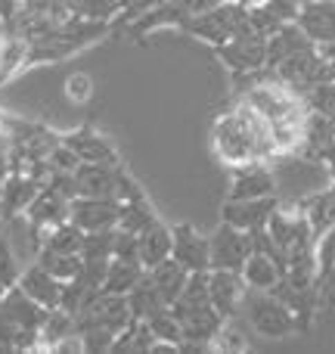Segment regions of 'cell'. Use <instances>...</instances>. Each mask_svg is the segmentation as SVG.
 I'll use <instances>...</instances> for the list:
<instances>
[{
	"instance_id": "obj_30",
	"label": "cell",
	"mask_w": 335,
	"mask_h": 354,
	"mask_svg": "<svg viewBox=\"0 0 335 354\" xmlns=\"http://www.w3.org/2000/svg\"><path fill=\"white\" fill-rule=\"evenodd\" d=\"M146 268L140 261H122V258H112L109 264V274H106V283H103V292H122L128 295L137 283L143 280Z\"/></svg>"
},
{
	"instance_id": "obj_43",
	"label": "cell",
	"mask_w": 335,
	"mask_h": 354,
	"mask_svg": "<svg viewBox=\"0 0 335 354\" xmlns=\"http://www.w3.org/2000/svg\"><path fill=\"white\" fill-rule=\"evenodd\" d=\"M162 3H165V0H128V3H124V10H122V16L115 19V25H124V22H131V19L143 16V12L155 10V6H162Z\"/></svg>"
},
{
	"instance_id": "obj_26",
	"label": "cell",
	"mask_w": 335,
	"mask_h": 354,
	"mask_svg": "<svg viewBox=\"0 0 335 354\" xmlns=\"http://www.w3.org/2000/svg\"><path fill=\"white\" fill-rule=\"evenodd\" d=\"M149 277H153L155 289L165 295L168 305H174V301L180 299V292H183V286H186V280H189V270L183 268V264L177 261L174 255H171V258H165V261L155 264V268H149Z\"/></svg>"
},
{
	"instance_id": "obj_10",
	"label": "cell",
	"mask_w": 335,
	"mask_h": 354,
	"mask_svg": "<svg viewBox=\"0 0 335 354\" xmlns=\"http://www.w3.org/2000/svg\"><path fill=\"white\" fill-rule=\"evenodd\" d=\"M208 292H211V305L224 314L227 320H233L242 311L245 292H249V283H245L242 270H224V268H211L208 270Z\"/></svg>"
},
{
	"instance_id": "obj_14",
	"label": "cell",
	"mask_w": 335,
	"mask_h": 354,
	"mask_svg": "<svg viewBox=\"0 0 335 354\" xmlns=\"http://www.w3.org/2000/svg\"><path fill=\"white\" fill-rule=\"evenodd\" d=\"M81 320H87V324H99L106 326V330H112L118 336L122 330H128L131 324H134V308H131V299L122 292H99L97 299H93V305L87 308L84 314H78Z\"/></svg>"
},
{
	"instance_id": "obj_21",
	"label": "cell",
	"mask_w": 335,
	"mask_h": 354,
	"mask_svg": "<svg viewBox=\"0 0 335 354\" xmlns=\"http://www.w3.org/2000/svg\"><path fill=\"white\" fill-rule=\"evenodd\" d=\"M311 47H317V44L307 37V31L301 28L298 22L283 25V28L274 31V35H270V41H267V68L280 66L283 59L301 53V50H311Z\"/></svg>"
},
{
	"instance_id": "obj_11",
	"label": "cell",
	"mask_w": 335,
	"mask_h": 354,
	"mask_svg": "<svg viewBox=\"0 0 335 354\" xmlns=\"http://www.w3.org/2000/svg\"><path fill=\"white\" fill-rule=\"evenodd\" d=\"M276 208H280L276 193L258 196V199H224V205H220V221L251 233V230H258V227H267L270 214H274Z\"/></svg>"
},
{
	"instance_id": "obj_5",
	"label": "cell",
	"mask_w": 335,
	"mask_h": 354,
	"mask_svg": "<svg viewBox=\"0 0 335 354\" xmlns=\"http://www.w3.org/2000/svg\"><path fill=\"white\" fill-rule=\"evenodd\" d=\"M270 72H274L276 81L289 84L295 93L305 97L311 87L323 84V81H335V62L326 59L317 47H311V50H301V53L283 59L280 66H274Z\"/></svg>"
},
{
	"instance_id": "obj_4",
	"label": "cell",
	"mask_w": 335,
	"mask_h": 354,
	"mask_svg": "<svg viewBox=\"0 0 335 354\" xmlns=\"http://www.w3.org/2000/svg\"><path fill=\"white\" fill-rule=\"evenodd\" d=\"M211 149L227 168H236V165H249V162H261L258 159V149L255 140H251L249 128H245L242 115L239 109L233 106L230 112L214 118L211 124Z\"/></svg>"
},
{
	"instance_id": "obj_25",
	"label": "cell",
	"mask_w": 335,
	"mask_h": 354,
	"mask_svg": "<svg viewBox=\"0 0 335 354\" xmlns=\"http://www.w3.org/2000/svg\"><path fill=\"white\" fill-rule=\"evenodd\" d=\"M159 218V212H155V205L149 202L146 189H137L134 196H128V199H122V218H118V227L122 230H131V233H143L146 227H153Z\"/></svg>"
},
{
	"instance_id": "obj_38",
	"label": "cell",
	"mask_w": 335,
	"mask_h": 354,
	"mask_svg": "<svg viewBox=\"0 0 335 354\" xmlns=\"http://www.w3.org/2000/svg\"><path fill=\"white\" fill-rule=\"evenodd\" d=\"M19 277H22V264H19V258H16V252H12L6 233H0V283H3V289L16 286Z\"/></svg>"
},
{
	"instance_id": "obj_28",
	"label": "cell",
	"mask_w": 335,
	"mask_h": 354,
	"mask_svg": "<svg viewBox=\"0 0 335 354\" xmlns=\"http://www.w3.org/2000/svg\"><path fill=\"white\" fill-rule=\"evenodd\" d=\"M301 208H305V214H307V221H311L314 233H317V236H323L329 227H335V187L307 196V199L301 202Z\"/></svg>"
},
{
	"instance_id": "obj_16",
	"label": "cell",
	"mask_w": 335,
	"mask_h": 354,
	"mask_svg": "<svg viewBox=\"0 0 335 354\" xmlns=\"http://www.w3.org/2000/svg\"><path fill=\"white\" fill-rule=\"evenodd\" d=\"M189 16H193V12H189L186 6L180 3V0H165V3L155 6V10H149V12H143V16L124 22V28H128V35L134 37V41H143L146 35H153V31H162V28L180 31L183 25H186Z\"/></svg>"
},
{
	"instance_id": "obj_6",
	"label": "cell",
	"mask_w": 335,
	"mask_h": 354,
	"mask_svg": "<svg viewBox=\"0 0 335 354\" xmlns=\"http://www.w3.org/2000/svg\"><path fill=\"white\" fill-rule=\"evenodd\" d=\"M267 41L270 37L258 35V31H242L233 41L214 47V56L227 66L230 78H245V75H255L261 68H267Z\"/></svg>"
},
{
	"instance_id": "obj_24",
	"label": "cell",
	"mask_w": 335,
	"mask_h": 354,
	"mask_svg": "<svg viewBox=\"0 0 335 354\" xmlns=\"http://www.w3.org/2000/svg\"><path fill=\"white\" fill-rule=\"evenodd\" d=\"M140 239V264L143 268H155L159 261L171 258V249H174V233L165 221H155L153 227H146L143 233H137Z\"/></svg>"
},
{
	"instance_id": "obj_33",
	"label": "cell",
	"mask_w": 335,
	"mask_h": 354,
	"mask_svg": "<svg viewBox=\"0 0 335 354\" xmlns=\"http://www.w3.org/2000/svg\"><path fill=\"white\" fill-rule=\"evenodd\" d=\"M41 249H53V252H78L84 249V230H81L78 224H72V221H62V224L50 227L47 233H44V243Z\"/></svg>"
},
{
	"instance_id": "obj_50",
	"label": "cell",
	"mask_w": 335,
	"mask_h": 354,
	"mask_svg": "<svg viewBox=\"0 0 335 354\" xmlns=\"http://www.w3.org/2000/svg\"><path fill=\"white\" fill-rule=\"evenodd\" d=\"M3 292H6V289H3V283H0V295H3Z\"/></svg>"
},
{
	"instance_id": "obj_19",
	"label": "cell",
	"mask_w": 335,
	"mask_h": 354,
	"mask_svg": "<svg viewBox=\"0 0 335 354\" xmlns=\"http://www.w3.org/2000/svg\"><path fill=\"white\" fill-rule=\"evenodd\" d=\"M78 196H115L118 199V165H97V162H81L75 168Z\"/></svg>"
},
{
	"instance_id": "obj_27",
	"label": "cell",
	"mask_w": 335,
	"mask_h": 354,
	"mask_svg": "<svg viewBox=\"0 0 335 354\" xmlns=\"http://www.w3.org/2000/svg\"><path fill=\"white\" fill-rule=\"evenodd\" d=\"M128 299H131V308H134V317H137V320H149L153 314H159V311H165V308H168L165 295L155 289V283H153V277H149V270L143 274V280L128 292Z\"/></svg>"
},
{
	"instance_id": "obj_2",
	"label": "cell",
	"mask_w": 335,
	"mask_h": 354,
	"mask_svg": "<svg viewBox=\"0 0 335 354\" xmlns=\"http://www.w3.org/2000/svg\"><path fill=\"white\" fill-rule=\"evenodd\" d=\"M249 6H242L239 0H227V3L214 6V10L195 12V16L186 19V25L180 28V35L195 37L202 44H211V47H220V44L233 41L236 35L249 31Z\"/></svg>"
},
{
	"instance_id": "obj_15",
	"label": "cell",
	"mask_w": 335,
	"mask_h": 354,
	"mask_svg": "<svg viewBox=\"0 0 335 354\" xmlns=\"http://www.w3.org/2000/svg\"><path fill=\"white\" fill-rule=\"evenodd\" d=\"M174 249L171 255L193 274V270H211V243L208 236H202L193 224H174Z\"/></svg>"
},
{
	"instance_id": "obj_47",
	"label": "cell",
	"mask_w": 335,
	"mask_h": 354,
	"mask_svg": "<svg viewBox=\"0 0 335 354\" xmlns=\"http://www.w3.org/2000/svg\"><path fill=\"white\" fill-rule=\"evenodd\" d=\"M242 6H261V3H267V0H239Z\"/></svg>"
},
{
	"instance_id": "obj_18",
	"label": "cell",
	"mask_w": 335,
	"mask_h": 354,
	"mask_svg": "<svg viewBox=\"0 0 335 354\" xmlns=\"http://www.w3.org/2000/svg\"><path fill=\"white\" fill-rule=\"evenodd\" d=\"M0 311H3L16 326L41 330L47 314H50V308H44L37 299H31V295L16 283V286H10L3 295H0Z\"/></svg>"
},
{
	"instance_id": "obj_3",
	"label": "cell",
	"mask_w": 335,
	"mask_h": 354,
	"mask_svg": "<svg viewBox=\"0 0 335 354\" xmlns=\"http://www.w3.org/2000/svg\"><path fill=\"white\" fill-rule=\"evenodd\" d=\"M245 314H249L251 330L261 339L280 342V339H292L295 333H301L298 314L274 292H261V289H249L242 301Z\"/></svg>"
},
{
	"instance_id": "obj_39",
	"label": "cell",
	"mask_w": 335,
	"mask_h": 354,
	"mask_svg": "<svg viewBox=\"0 0 335 354\" xmlns=\"http://www.w3.org/2000/svg\"><path fill=\"white\" fill-rule=\"evenodd\" d=\"M317 270L326 286L329 277L335 274V227H329L323 236H317Z\"/></svg>"
},
{
	"instance_id": "obj_46",
	"label": "cell",
	"mask_w": 335,
	"mask_h": 354,
	"mask_svg": "<svg viewBox=\"0 0 335 354\" xmlns=\"http://www.w3.org/2000/svg\"><path fill=\"white\" fill-rule=\"evenodd\" d=\"M6 174H10V162L0 159V196H3V180H6Z\"/></svg>"
},
{
	"instance_id": "obj_37",
	"label": "cell",
	"mask_w": 335,
	"mask_h": 354,
	"mask_svg": "<svg viewBox=\"0 0 335 354\" xmlns=\"http://www.w3.org/2000/svg\"><path fill=\"white\" fill-rule=\"evenodd\" d=\"M112 249H115V227L84 233V249H81L84 258H112Z\"/></svg>"
},
{
	"instance_id": "obj_12",
	"label": "cell",
	"mask_w": 335,
	"mask_h": 354,
	"mask_svg": "<svg viewBox=\"0 0 335 354\" xmlns=\"http://www.w3.org/2000/svg\"><path fill=\"white\" fill-rule=\"evenodd\" d=\"M62 143L78 153L81 162H97V165H122V156L112 147L109 137H103L93 124H81L75 131L62 134Z\"/></svg>"
},
{
	"instance_id": "obj_23",
	"label": "cell",
	"mask_w": 335,
	"mask_h": 354,
	"mask_svg": "<svg viewBox=\"0 0 335 354\" xmlns=\"http://www.w3.org/2000/svg\"><path fill=\"white\" fill-rule=\"evenodd\" d=\"M242 277L249 283V289H261V292H274L276 283L283 280V261L267 252H258L251 249L249 261L242 268Z\"/></svg>"
},
{
	"instance_id": "obj_32",
	"label": "cell",
	"mask_w": 335,
	"mask_h": 354,
	"mask_svg": "<svg viewBox=\"0 0 335 354\" xmlns=\"http://www.w3.org/2000/svg\"><path fill=\"white\" fill-rule=\"evenodd\" d=\"M68 336H78V324H75V314L62 311V308H50L47 320L41 326V342H44V351H53L62 339Z\"/></svg>"
},
{
	"instance_id": "obj_35",
	"label": "cell",
	"mask_w": 335,
	"mask_h": 354,
	"mask_svg": "<svg viewBox=\"0 0 335 354\" xmlns=\"http://www.w3.org/2000/svg\"><path fill=\"white\" fill-rule=\"evenodd\" d=\"M149 326H153V333H155V339H159V342H171V345H177V351H180L183 324H180V317L171 311V305L165 308V311L153 314V317H149Z\"/></svg>"
},
{
	"instance_id": "obj_7",
	"label": "cell",
	"mask_w": 335,
	"mask_h": 354,
	"mask_svg": "<svg viewBox=\"0 0 335 354\" xmlns=\"http://www.w3.org/2000/svg\"><path fill=\"white\" fill-rule=\"evenodd\" d=\"M68 205H72V199L62 196L59 189L47 187V183H44L41 193L35 196V202H31L28 212H25V224H28V236H31V249H35V255L41 252L44 233H47L50 227L68 221Z\"/></svg>"
},
{
	"instance_id": "obj_48",
	"label": "cell",
	"mask_w": 335,
	"mask_h": 354,
	"mask_svg": "<svg viewBox=\"0 0 335 354\" xmlns=\"http://www.w3.org/2000/svg\"><path fill=\"white\" fill-rule=\"evenodd\" d=\"M6 230V221H3V214H0V233H3Z\"/></svg>"
},
{
	"instance_id": "obj_9",
	"label": "cell",
	"mask_w": 335,
	"mask_h": 354,
	"mask_svg": "<svg viewBox=\"0 0 335 354\" xmlns=\"http://www.w3.org/2000/svg\"><path fill=\"white\" fill-rule=\"evenodd\" d=\"M208 243H211V268L242 270L251 255V233L239 230L233 224H224V221L208 236Z\"/></svg>"
},
{
	"instance_id": "obj_42",
	"label": "cell",
	"mask_w": 335,
	"mask_h": 354,
	"mask_svg": "<svg viewBox=\"0 0 335 354\" xmlns=\"http://www.w3.org/2000/svg\"><path fill=\"white\" fill-rule=\"evenodd\" d=\"M261 6L276 19V22L289 25V22H298L301 10H305V0H267V3H261Z\"/></svg>"
},
{
	"instance_id": "obj_29",
	"label": "cell",
	"mask_w": 335,
	"mask_h": 354,
	"mask_svg": "<svg viewBox=\"0 0 335 354\" xmlns=\"http://www.w3.org/2000/svg\"><path fill=\"white\" fill-rule=\"evenodd\" d=\"M159 342L149 326V320H134L128 330L118 333L115 345H112V354H153V345Z\"/></svg>"
},
{
	"instance_id": "obj_8",
	"label": "cell",
	"mask_w": 335,
	"mask_h": 354,
	"mask_svg": "<svg viewBox=\"0 0 335 354\" xmlns=\"http://www.w3.org/2000/svg\"><path fill=\"white\" fill-rule=\"evenodd\" d=\"M118 218H122V199L115 196H75L68 205V221L84 233L118 227Z\"/></svg>"
},
{
	"instance_id": "obj_41",
	"label": "cell",
	"mask_w": 335,
	"mask_h": 354,
	"mask_svg": "<svg viewBox=\"0 0 335 354\" xmlns=\"http://www.w3.org/2000/svg\"><path fill=\"white\" fill-rule=\"evenodd\" d=\"M66 97L72 100V103H90V97H93V78L90 75H84V72H72L66 78Z\"/></svg>"
},
{
	"instance_id": "obj_13",
	"label": "cell",
	"mask_w": 335,
	"mask_h": 354,
	"mask_svg": "<svg viewBox=\"0 0 335 354\" xmlns=\"http://www.w3.org/2000/svg\"><path fill=\"white\" fill-rule=\"evenodd\" d=\"M276 193V174L267 168V162H249V165L230 168V189L227 199H258V196Z\"/></svg>"
},
{
	"instance_id": "obj_49",
	"label": "cell",
	"mask_w": 335,
	"mask_h": 354,
	"mask_svg": "<svg viewBox=\"0 0 335 354\" xmlns=\"http://www.w3.org/2000/svg\"><path fill=\"white\" fill-rule=\"evenodd\" d=\"M66 3H68V6H72V10H75V3H78V0H66Z\"/></svg>"
},
{
	"instance_id": "obj_36",
	"label": "cell",
	"mask_w": 335,
	"mask_h": 354,
	"mask_svg": "<svg viewBox=\"0 0 335 354\" xmlns=\"http://www.w3.org/2000/svg\"><path fill=\"white\" fill-rule=\"evenodd\" d=\"M124 10V0H78L75 12L84 19H97V22H115Z\"/></svg>"
},
{
	"instance_id": "obj_31",
	"label": "cell",
	"mask_w": 335,
	"mask_h": 354,
	"mask_svg": "<svg viewBox=\"0 0 335 354\" xmlns=\"http://www.w3.org/2000/svg\"><path fill=\"white\" fill-rule=\"evenodd\" d=\"M41 268H47L50 274L56 277V280H75V277L81 274V268H84V255H78V252H53V249H41L35 258Z\"/></svg>"
},
{
	"instance_id": "obj_34",
	"label": "cell",
	"mask_w": 335,
	"mask_h": 354,
	"mask_svg": "<svg viewBox=\"0 0 335 354\" xmlns=\"http://www.w3.org/2000/svg\"><path fill=\"white\" fill-rule=\"evenodd\" d=\"M99 295V289H93V286H87L81 277H75V280H66L62 283V299H59V308L62 311H68V314H84L87 308L93 305V299Z\"/></svg>"
},
{
	"instance_id": "obj_45",
	"label": "cell",
	"mask_w": 335,
	"mask_h": 354,
	"mask_svg": "<svg viewBox=\"0 0 335 354\" xmlns=\"http://www.w3.org/2000/svg\"><path fill=\"white\" fill-rule=\"evenodd\" d=\"M320 53H323L326 56V59H329V62H335V41H326V44H320Z\"/></svg>"
},
{
	"instance_id": "obj_1",
	"label": "cell",
	"mask_w": 335,
	"mask_h": 354,
	"mask_svg": "<svg viewBox=\"0 0 335 354\" xmlns=\"http://www.w3.org/2000/svg\"><path fill=\"white\" fill-rule=\"evenodd\" d=\"M115 28V22H97V19H84L75 12L68 22H62L53 35L41 37V41H31L28 50H25V62H22V72L25 68H35L44 66V62H62V59H72L75 53L87 50L90 44L103 41L109 31Z\"/></svg>"
},
{
	"instance_id": "obj_20",
	"label": "cell",
	"mask_w": 335,
	"mask_h": 354,
	"mask_svg": "<svg viewBox=\"0 0 335 354\" xmlns=\"http://www.w3.org/2000/svg\"><path fill=\"white\" fill-rule=\"evenodd\" d=\"M298 25L317 47L326 41H335V0H305Z\"/></svg>"
},
{
	"instance_id": "obj_17",
	"label": "cell",
	"mask_w": 335,
	"mask_h": 354,
	"mask_svg": "<svg viewBox=\"0 0 335 354\" xmlns=\"http://www.w3.org/2000/svg\"><path fill=\"white\" fill-rule=\"evenodd\" d=\"M44 183L37 180L35 174H19V171H10L3 180V196H0V214H3L6 224L12 221L25 218L28 205L35 202V196L41 193Z\"/></svg>"
},
{
	"instance_id": "obj_40",
	"label": "cell",
	"mask_w": 335,
	"mask_h": 354,
	"mask_svg": "<svg viewBox=\"0 0 335 354\" xmlns=\"http://www.w3.org/2000/svg\"><path fill=\"white\" fill-rule=\"evenodd\" d=\"M242 351H249V342H245L242 333L227 320V324L220 326V333L214 336V354H242Z\"/></svg>"
},
{
	"instance_id": "obj_44",
	"label": "cell",
	"mask_w": 335,
	"mask_h": 354,
	"mask_svg": "<svg viewBox=\"0 0 335 354\" xmlns=\"http://www.w3.org/2000/svg\"><path fill=\"white\" fill-rule=\"evenodd\" d=\"M183 6H186L189 12H205V10H214V6H220V3H227V0H180Z\"/></svg>"
},
{
	"instance_id": "obj_22",
	"label": "cell",
	"mask_w": 335,
	"mask_h": 354,
	"mask_svg": "<svg viewBox=\"0 0 335 354\" xmlns=\"http://www.w3.org/2000/svg\"><path fill=\"white\" fill-rule=\"evenodd\" d=\"M19 286L25 289V292L31 295V299H37L44 308H59V299H62V280H56L53 274H50L47 268H41V264H28V268L22 270V277H19Z\"/></svg>"
}]
</instances>
